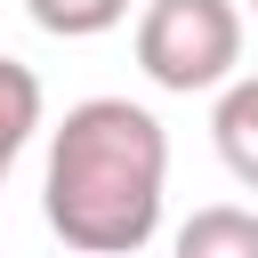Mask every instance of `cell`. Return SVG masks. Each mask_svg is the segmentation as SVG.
Here are the masks:
<instances>
[{
	"label": "cell",
	"mask_w": 258,
	"mask_h": 258,
	"mask_svg": "<svg viewBox=\"0 0 258 258\" xmlns=\"http://www.w3.org/2000/svg\"><path fill=\"white\" fill-rule=\"evenodd\" d=\"M242 8H250V16H258V0H242Z\"/></svg>",
	"instance_id": "7"
},
{
	"label": "cell",
	"mask_w": 258,
	"mask_h": 258,
	"mask_svg": "<svg viewBox=\"0 0 258 258\" xmlns=\"http://www.w3.org/2000/svg\"><path fill=\"white\" fill-rule=\"evenodd\" d=\"M24 16L40 32H56V40H97V32H113L129 16V0H24Z\"/></svg>",
	"instance_id": "6"
},
{
	"label": "cell",
	"mask_w": 258,
	"mask_h": 258,
	"mask_svg": "<svg viewBox=\"0 0 258 258\" xmlns=\"http://www.w3.org/2000/svg\"><path fill=\"white\" fill-rule=\"evenodd\" d=\"M40 73L32 64H16V56H0V177L16 169V153L32 145V129H40Z\"/></svg>",
	"instance_id": "5"
},
{
	"label": "cell",
	"mask_w": 258,
	"mask_h": 258,
	"mask_svg": "<svg viewBox=\"0 0 258 258\" xmlns=\"http://www.w3.org/2000/svg\"><path fill=\"white\" fill-rule=\"evenodd\" d=\"M169 194V129L129 97H81L48 129L40 218L81 258H137L161 234Z\"/></svg>",
	"instance_id": "1"
},
{
	"label": "cell",
	"mask_w": 258,
	"mask_h": 258,
	"mask_svg": "<svg viewBox=\"0 0 258 258\" xmlns=\"http://www.w3.org/2000/svg\"><path fill=\"white\" fill-rule=\"evenodd\" d=\"M242 64V0H145L137 8V73L169 97L226 89Z\"/></svg>",
	"instance_id": "2"
},
{
	"label": "cell",
	"mask_w": 258,
	"mask_h": 258,
	"mask_svg": "<svg viewBox=\"0 0 258 258\" xmlns=\"http://www.w3.org/2000/svg\"><path fill=\"white\" fill-rule=\"evenodd\" d=\"M169 258H258V210H242V202L194 210V218L177 226Z\"/></svg>",
	"instance_id": "4"
},
{
	"label": "cell",
	"mask_w": 258,
	"mask_h": 258,
	"mask_svg": "<svg viewBox=\"0 0 258 258\" xmlns=\"http://www.w3.org/2000/svg\"><path fill=\"white\" fill-rule=\"evenodd\" d=\"M210 137H218V161L258 194V73H234L218 89V113H210Z\"/></svg>",
	"instance_id": "3"
}]
</instances>
